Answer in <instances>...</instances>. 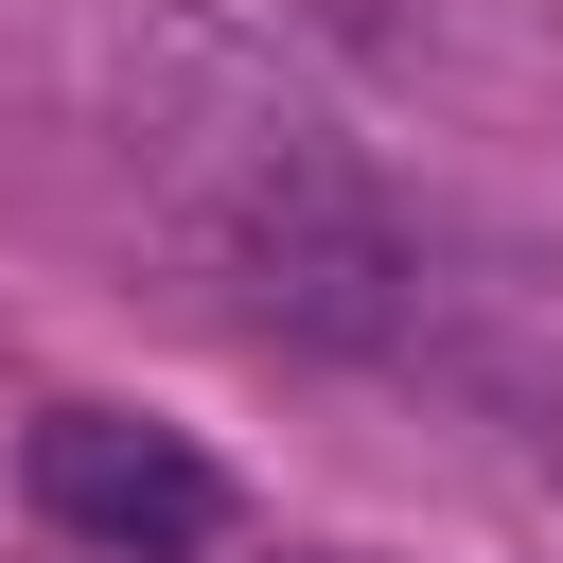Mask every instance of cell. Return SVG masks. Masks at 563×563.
Here are the masks:
<instances>
[{"mask_svg":"<svg viewBox=\"0 0 563 563\" xmlns=\"http://www.w3.org/2000/svg\"><path fill=\"white\" fill-rule=\"evenodd\" d=\"M194 211H211V264L246 282V317H282V334H387L405 246H387L369 176H352L299 106L211 123V141H194Z\"/></svg>","mask_w":563,"mask_h":563,"instance_id":"cell-1","label":"cell"},{"mask_svg":"<svg viewBox=\"0 0 563 563\" xmlns=\"http://www.w3.org/2000/svg\"><path fill=\"white\" fill-rule=\"evenodd\" d=\"M18 510L53 528V545H88V563H211L229 545V457L194 440V422H158V405H35L18 422Z\"/></svg>","mask_w":563,"mask_h":563,"instance_id":"cell-2","label":"cell"}]
</instances>
